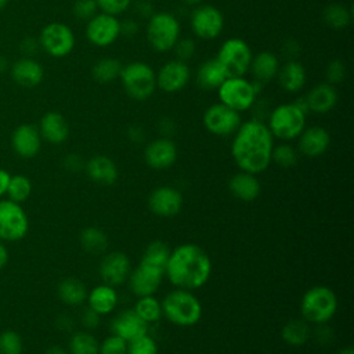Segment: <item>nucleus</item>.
Segmentation results:
<instances>
[{
  "label": "nucleus",
  "instance_id": "obj_1",
  "mask_svg": "<svg viewBox=\"0 0 354 354\" xmlns=\"http://www.w3.org/2000/svg\"><path fill=\"white\" fill-rule=\"evenodd\" d=\"M274 137L267 124L250 119L238 127L231 144V155L242 171L259 174L271 163Z\"/></svg>",
  "mask_w": 354,
  "mask_h": 354
},
{
  "label": "nucleus",
  "instance_id": "obj_2",
  "mask_svg": "<svg viewBox=\"0 0 354 354\" xmlns=\"http://www.w3.org/2000/svg\"><path fill=\"white\" fill-rule=\"evenodd\" d=\"M212 260L195 243H183L170 252L165 275L178 289L202 288L210 278Z\"/></svg>",
  "mask_w": 354,
  "mask_h": 354
},
{
  "label": "nucleus",
  "instance_id": "obj_3",
  "mask_svg": "<svg viewBox=\"0 0 354 354\" xmlns=\"http://www.w3.org/2000/svg\"><path fill=\"white\" fill-rule=\"evenodd\" d=\"M307 112L304 100L300 102L281 104L270 112L267 127L274 138L282 141L295 140L306 127Z\"/></svg>",
  "mask_w": 354,
  "mask_h": 354
},
{
  "label": "nucleus",
  "instance_id": "obj_4",
  "mask_svg": "<svg viewBox=\"0 0 354 354\" xmlns=\"http://www.w3.org/2000/svg\"><path fill=\"white\" fill-rule=\"evenodd\" d=\"M160 304L163 315L177 326H192L202 317L201 301L187 289L169 292Z\"/></svg>",
  "mask_w": 354,
  "mask_h": 354
},
{
  "label": "nucleus",
  "instance_id": "obj_5",
  "mask_svg": "<svg viewBox=\"0 0 354 354\" xmlns=\"http://www.w3.org/2000/svg\"><path fill=\"white\" fill-rule=\"evenodd\" d=\"M119 79L126 94L136 101L148 100L158 88L153 68L142 61H133L123 65Z\"/></svg>",
  "mask_w": 354,
  "mask_h": 354
},
{
  "label": "nucleus",
  "instance_id": "obj_6",
  "mask_svg": "<svg viewBox=\"0 0 354 354\" xmlns=\"http://www.w3.org/2000/svg\"><path fill=\"white\" fill-rule=\"evenodd\" d=\"M337 310L335 292L322 285L310 288L301 297L300 311L307 322L322 325L328 322Z\"/></svg>",
  "mask_w": 354,
  "mask_h": 354
},
{
  "label": "nucleus",
  "instance_id": "obj_7",
  "mask_svg": "<svg viewBox=\"0 0 354 354\" xmlns=\"http://www.w3.org/2000/svg\"><path fill=\"white\" fill-rule=\"evenodd\" d=\"M180 22L170 12H153L147 22V40L149 46L159 51H170L180 39Z\"/></svg>",
  "mask_w": 354,
  "mask_h": 354
},
{
  "label": "nucleus",
  "instance_id": "obj_8",
  "mask_svg": "<svg viewBox=\"0 0 354 354\" xmlns=\"http://www.w3.org/2000/svg\"><path fill=\"white\" fill-rule=\"evenodd\" d=\"M217 94L221 104L241 113L254 105L257 88L256 83H252L243 76H231L221 83L217 88Z\"/></svg>",
  "mask_w": 354,
  "mask_h": 354
},
{
  "label": "nucleus",
  "instance_id": "obj_9",
  "mask_svg": "<svg viewBox=\"0 0 354 354\" xmlns=\"http://www.w3.org/2000/svg\"><path fill=\"white\" fill-rule=\"evenodd\" d=\"M253 53L249 44L239 37H230L220 46L216 59L221 64L228 77L243 76L250 66Z\"/></svg>",
  "mask_w": 354,
  "mask_h": 354
},
{
  "label": "nucleus",
  "instance_id": "obj_10",
  "mask_svg": "<svg viewBox=\"0 0 354 354\" xmlns=\"http://www.w3.org/2000/svg\"><path fill=\"white\" fill-rule=\"evenodd\" d=\"M75 41L73 30L62 22L47 24L39 36L40 47L54 58H62L71 54Z\"/></svg>",
  "mask_w": 354,
  "mask_h": 354
},
{
  "label": "nucleus",
  "instance_id": "obj_11",
  "mask_svg": "<svg viewBox=\"0 0 354 354\" xmlns=\"http://www.w3.org/2000/svg\"><path fill=\"white\" fill-rule=\"evenodd\" d=\"M202 120L209 133L220 137L234 134L242 123L241 113L221 102L207 106Z\"/></svg>",
  "mask_w": 354,
  "mask_h": 354
},
{
  "label": "nucleus",
  "instance_id": "obj_12",
  "mask_svg": "<svg viewBox=\"0 0 354 354\" xmlns=\"http://www.w3.org/2000/svg\"><path fill=\"white\" fill-rule=\"evenodd\" d=\"M189 25L196 37L203 40H212L220 36L224 28V17L223 12L209 4H199L194 8Z\"/></svg>",
  "mask_w": 354,
  "mask_h": 354
},
{
  "label": "nucleus",
  "instance_id": "obj_13",
  "mask_svg": "<svg viewBox=\"0 0 354 354\" xmlns=\"http://www.w3.org/2000/svg\"><path fill=\"white\" fill-rule=\"evenodd\" d=\"M29 221L24 209L12 201L0 202V238L18 241L28 232Z\"/></svg>",
  "mask_w": 354,
  "mask_h": 354
},
{
  "label": "nucleus",
  "instance_id": "obj_14",
  "mask_svg": "<svg viewBox=\"0 0 354 354\" xmlns=\"http://www.w3.org/2000/svg\"><path fill=\"white\" fill-rule=\"evenodd\" d=\"M120 36V21L118 17L97 12L86 24V37L97 47H108Z\"/></svg>",
  "mask_w": 354,
  "mask_h": 354
},
{
  "label": "nucleus",
  "instance_id": "obj_15",
  "mask_svg": "<svg viewBox=\"0 0 354 354\" xmlns=\"http://www.w3.org/2000/svg\"><path fill=\"white\" fill-rule=\"evenodd\" d=\"M191 72L187 62L177 58L165 62L156 73V87L173 94L181 91L189 82Z\"/></svg>",
  "mask_w": 354,
  "mask_h": 354
},
{
  "label": "nucleus",
  "instance_id": "obj_16",
  "mask_svg": "<svg viewBox=\"0 0 354 354\" xmlns=\"http://www.w3.org/2000/svg\"><path fill=\"white\" fill-rule=\"evenodd\" d=\"M148 206L151 212L159 217H173L183 207V196L173 187H159L149 194Z\"/></svg>",
  "mask_w": 354,
  "mask_h": 354
},
{
  "label": "nucleus",
  "instance_id": "obj_17",
  "mask_svg": "<svg viewBox=\"0 0 354 354\" xmlns=\"http://www.w3.org/2000/svg\"><path fill=\"white\" fill-rule=\"evenodd\" d=\"M131 271L130 259L122 252L108 253L100 264V277L104 283L111 286H118L123 283Z\"/></svg>",
  "mask_w": 354,
  "mask_h": 354
},
{
  "label": "nucleus",
  "instance_id": "obj_18",
  "mask_svg": "<svg viewBox=\"0 0 354 354\" xmlns=\"http://www.w3.org/2000/svg\"><path fill=\"white\" fill-rule=\"evenodd\" d=\"M144 159L152 169H167L177 160V147L167 137L156 138L147 144L144 149Z\"/></svg>",
  "mask_w": 354,
  "mask_h": 354
},
{
  "label": "nucleus",
  "instance_id": "obj_19",
  "mask_svg": "<svg viewBox=\"0 0 354 354\" xmlns=\"http://www.w3.org/2000/svg\"><path fill=\"white\" fill-rule=\"evenodd\" d=\"M113 335L124 339L127 343L148 333V324L141 319L133 308L120 311L111 324Z\"/></svg>",
  "mask_w": 354,
  "mask_h": 354
},
{
  "label": "nucleus",
  "instance_id": "obj_20",
  "mask_svg": "<svg viewBox=\"0 0 354 354\" xmlns=\"http://www.w3.org/2000/svg\"><path fill=\"white\" fill-rule=\"evenodd\" d=\"M163 277L165 272L140 263L133 271H130L129 282L133 293L142 297L153 295L159 289Z\"/></svg>",
  "mask_w": 354,
  "mask_h": 354
},
{
  "label": "nucleus",
  "instance_id": "obj_21",
  "mask_svg": "<svg viewBox=\"0 0 354 354\" xmlns=\"http://www.w3.org/2000/svg\"><path fill=\"white\" fill-rule=\"evenodd\" d=\"M330 145V134L321 126L304 127L299 136V151L308 156L317 158L322 155Z\"/></svg>",
  "mask_w": 354,
  "mask_h": 354
},
{
  "label": "nucleus",
  "instance_id": "obj_22",
  "mask_svg": "<svg viewBox=\"0 0 354 354\" xmlns=\"http://www.w3.org/2000/svg\"><path fill=\"white\" fill-rule=\"evenodd\" d=\"M14 151L22 158H33L41 147V136L39 129L33 124L18 126L11 137Z\"/></svg>",
  "mask_w": 354,
  "mask_h": 354
},
{
  "label": "nucleus",
  "instance_id": "obj_23",
  "mask_svg": "<svg viewBox=\"0 0 354 354\" xmlns=\"http://www.w3.org/2000/svg\"><path fill=\"white\" fill-rule=\"evenodd\" d=\"M12 80L26 88L36 87L44 77L43 66L32 57H22L11 65Z\"/></svg>",
  "mask_w": 354,
  "mask_h": 354
},
{
  "label": "nucleus",
  "instance_id": "obj_24",
  "mask_svg": "<svg viewBox=\"0 0 354 354\" xmlns=\"http://www.w3.org/2000/svg\"><path fill=\"white\" fill-rule=\"evenodd\" d=\"M337 98L335 86L325 82L315 84L303 100L307 111L314 113H328L337 104Z\"/></svg>",
  "mask_w": 354,
  "mask_h": 354
},
{
  "label": "nucleus",
  "instance_id": "obj_25",
  "mask_svg": "<svg viewBox=\"0 0 354 354\" xmlns=\"http://www.w3.org/2000/svg\"><path fill=\"white\" fill-rule=\"evenodd\" d=\"M39 133L50 144H62L69 136V124L59 112L50 111L41 116Z\"/></svg>",
  "mask_w": 354,
  "mask_h": 354
},
{
  "label": "nucleus",
  "instance_id": "obj_26",
  "mask_svg": "<svg viewBox=\"0 0 354 354\" xmlns=\"http://www.w3.org/2000/svg\"><path fill=\"white\" fill-rule=\"evenodd\" d=\"M277 79L279 86L288 93L300 91L307 80L306 69L301 62L296 59H289L285 64L279 65Z\"/></svg>",
  "mask_w": 354,
  "mask_h": 354
},
{
  "label": "nucleus",
  "instance_id": "obj_27",
  "mask_svg": "<svg viewBox=\"0 0 354 354\" xmlns=\"http://www.w3.org/2000/svg\"><path fill=\"white\" fill-rule=\"evenodd\" d=\"M87 176L97 184L111 185L118 180V167L115 162L105 155H95L84 166Z\"/></svg>",
  "mask_w": 354,
  "mask_h": 354
},
{
  "label": "nucleus",
  "instance_id": "obj_28",
  "mask_svg": "<svg viewBox=\"0 0 354 354\" xmlns=\"http://www.w3.org/2000/svg\"><path fill=\"white\" fill-rule=\"evenodd\" d=\"M228 188L235 198L245 202L254 201L261 191V187L256 174L242 171V170L230 178Z\"/></svg>",
  "mask_w": 354,
  "mask_h": 354
},
{
  "label": "nucleus",
  "instance_id": "obj_29",
  "mask_svg": "<svg viewBox=\"0 0 354 354\" xmlns=\"http://www.w3.org/2000/svg\"><path fill=\"white\" fill-rule=\"evenodd\" d=\"M279 69V59L271 51H260L252 57L249 71L256 82L267 83L272 80Z\"/></svg>",
  "mask_w": 354,
  "mask_h": 354
},
{
  "label": "nucleus",
  "instance_id": "obj_30",
  "mask_svg": "<svg viewBox=\"0 0 354 354\" xmlns=\"http://www.w3.org/2000/svg\"><path fill=\"white\" fill-rule=\"evenodd\" d=\"M196 84L203 90H217L228 77L221 64L213 58L201 64L196 71Z\"/></svg>",
  "mask_w": 354,
  "mask_h": 354
},
{
  "label": "nucleus",
  "instance_id": "obj_31",
  "mask_svg": "<svg viewBox=\"0 0 354 354\" xmlns=\"http://www.w3.org/2000/svg\"><path fill=\"white\" fill-rule=\"evenodd\" d=\"M87 300H88V307L98 313L100 315L109 314L113 311V308L118 304V295L113 286L102 283L90 290L87 293Z\"/></svg>",
  "mask_w": 354,
  "mask_h": 354
},
{
  "label": "nucleus",
  "instance_id": "obj_32",
  "mask_svg": "<svg viewBox=\"0 0 354 354\" xmlns=\"http://www.w3.org/2000/svg\"><path fill=\"white\" fill-rule=\"evenodd\" d=\"M170 248L167 243L162 241H152L144 250V254L141 257V264L152 267L155 270H159L162 272L166 271V266L170 257Z\"/></svg>",
  "mask_w": 354,
  "mask_h": 354
},
{
  "label": "nucleus",
  "instance_id": "obj_33",
  "mask_svg": "<svg viewBox=\"0 0 354 354\" xmlns=\"http://www.w3.org/2000/svg\"><path fill=\"white\" fill-rule=\"evenodd\" d=\"M58 296L68 306H79L87 299V289L77 278H65L58 285Z\"/></svg>",
  "mask_w": 354,
  "mask_h": 354
},
{
  "label": "nucleus",
  "instance_id": "obj_34",
  "mask_svg": "<svg viewBox=\"0 0 354 354\" xmlns=\"http://www.w3.org/2000/svg\"><path fill=\"white\" fill-rule=\"evenodd\" d=\"M122 68V62L116 58H101L93 65L91 75L98 83H111L119 79Z\"/></svg>",
  "mask_w": 354,
  "mask_h": 354
},
{
  "label": "nucleus",
  "instance_id": "obj_35",
  "mask_svg": "<svg viewBox=\"0 0 354 354\" xmlns=\"http://www.w3.org/2000/svg\"><path fill=\"white\" fill-rule=\"evenodd\" d=\"M310 326L306 319H290L281 330L285 343L290 346H301L310 339Z\"/></svg>",
  "mask_w": 354,
  "mask_h": 354
},
{
  "label": "nucleus",
  "instance_id": "obj_36",
  "mask_svg": "<svg viewBox=\"0 0 354 354\" xmlns=\"http://www.w3.org/2000/svg\"><path fill=\"white\" fill-rule=\"evenodd\" d=\"M324 22L333 29H343L351 24L353 12L346 4L333 3L325 7L322 12Z\"/></svg>",
  "mask_w": 354,
  "mask_h": 354
},
{
  "label": "nucleus",
  "instance_id": "obj_37",
  "mask_svg": "<svg viewBox=\"0 0 354 354\" xmlns=\"http://www.w3.org/2000/svg\"><path fill=\"white\" fill-rule=\"evenodd\" d=\"M80 245L87 253L101 254L108 248V238L100 228L87 227L80 234Z\"/></svg>",
  "mask_w": 354,
  "mask_h": 354
},
{
  "label": "nucleus",
  "instance_id": "obj_38",
  "mask_svg": "<svg viewBox=\"0 0 354 354\" xmlns=\"http://www.w3.org/2000/svg\"><path fill=\"white\" fill-rule=\"evenodd\" d=\"M137 315L144 319L147 324L151 322H156L160 319V317L163 315L162 313V304L158 299L153 297V295L151 296H142L138 297L134 308H133Z\"/></svg>",
  "mask_w": 354,
  "mask_h": 354
},
{
  "label": "nucleus",
  "instance_id": "obj_39",
  "mask_svg": "<svg viewBox=\"0 0 354 354\" xmlns=\"http://www.w3.org/2000/svg\"><path fill=\"white\" fill-rule=\"evenodd\" d=\"M69 350L72 354H98L100 344L91 333L82 330L72 335Z\"/></svg>",
  "mask_w": 354,
  "mask_h": 354
},
{
  "label": "nucleus",
  "instance_id": "obj_40",
  "mask_svg": "<svg viewBox=\"0 0 354 354\" xmlns=\"http://www.w3.org/2000/svg\"><path fill=\"white\" fill-rule=\"evenodd\" d=\"M30 192H32V183L28 177L21 174L11 177L7 188V194L12 202H17V203L24 202L25 199H28Z\"/></svg>",
  "mask_w": 354,
  "mask_h": 354
},
{
  "label": "nucleus",
  "instance_id": "obj_41",
  "mask_svg": "<svg viewBox=\"0 0 354 354\" xmlns=\"http://www.w3.org/2000/svg\"><path fill=\"white\" fill-rule=\"evenodd\" d=\"M271 162H275L281 167H292L297 163V151L289 144L274 145L271 152Z\"/></svg>",
  "mask_w": 354,
  "mask_h": 354
},
{
  "label": "nucleus",
  "instance_id": "obj_42",
  "mask_svg": "<svg viewBox=\"0 0 354 354\" xmlns=\"http://www.w3.org/2000/svg\"><path fill=\"white\" fill-rule=\"evenodd\" d=\"M22 339L14 330H6L0 335V354H22Z\"/></svg>",
  "mask_w": 354,
  "mask_h": 354
},
{
  "label": "nucleus",
  "instance_id": "obj_43",
  "mask_svg": "<svg viewBox=\"0 0 354 354\" xmlns=\"http://www.w3.org/2000/svg\"><path fill=\"white\" fill-rule=\"evenodd\" d=\"M127 354H158V344L147 333L127 343Z\"/></svg>",
  "mask_w": 354,
  "mask_h": 354
},
{
  "label": "nucleus",
  "instance_id": "obj_44",
  "mask_svg": "<svg viewBox=\"0 0 354 354\" xmlns=\"http://www.w3.org/2000/svg\"><path fill=\"white\" fill-rule=\"evenodd\" d=\"M98 354H127V342L112 333L100 344Z\"/></svg>",
  "mask_w": 354,
  "mask_h": 354
},
{
  "label": "nucleus",
  "instance_id": "obj_45",
  "mask_svg": "<svg viewBox=\"0 0 354 354\" xmlns=\"http://www.w3.org/2000/svg\"><path fill=\"white\" fill-rule=\"evenodd\" d=\"M95 3L101 12L118 17L133 4V0H95Z\"/></svg>",
  "mask_w": 354,
  "mask_h": 354
},
{
  "label": "nucleus",
  "instance_id": "obj_46",
  "mask_svg": "<svg viewBox=\"0 0 354 354\" xmlns=\"http://www.w3.org/2000/svg\"><path fill=\"white\" fill-rule=\"evenodd\" d=\"M97 12H100L95 0H75L73 3V14L76 18L88 21Z\"/></svg>",
  "mask_w": 354,
  "mask_h": 354
},
{
  "label": "nucleus",
  "instance_id": "obj_47",
  "mask_svg": "<svg viewBox=\"0 0 354 354\" xmlns=\"http://www.w3.org/2000/svg\"><path fill=\"white\" fill-rule=\"evenodd\" d=\"M346 65L340 59H333L328 64L325 76H326V83L329 84H337L344 80L346 77Z\"/></svg>",
  "mask_w": 354,
  "mask_h": 354
},
{
  "label": "nucleus",
  "instance_id": "obj_48",
  "mask_svg": "<svg viewBox=\"0 0 354 354\" xmlns=\"http://www.w3.org/2000/svg\"><path fill=\"white\" fill-rule=\"evenodd\" d=\"M171 50L174 51L177 59L187 62V59L194 57V54L196 51V46H195V41L192 39L184 37V39H178Z\"/></svg>",
  "mask_w": 354,
  "mask_h": 354
},
{
  "label": "nucleus",
  "instance_id": "obj_49",
  "mask_svg": "<svg viewBox=\"0 0 354 354\" xmlns=\"http://www.w3.org/2000/svg\"><path fill=\"white\" fill-rule=\"evenodd\" d=\"M82 324L88 328V329H94L98 326L100 324V314L95 313L94 310H91L90 307L86 308L83 311V315H82Z\"/></svg>",
  "mask_w": 354,
  "mask_h": 354
},
{
  "label": "nucleus",
  "instance_id": "obj_50",
  "mask_svg": "<svg viewBox=\"0 0 354 354\" xmlns=\"http://www.w3.org/2000/svg\"><path fill=\"white\" fill-rule=\"evenodd\" d=\"M39 47H40L39 40H35L32 37H28V39L22 40V43H21V51L24 53L25 57H32L37 51Z\"/></svg>",
  "mask_w": 354,
  "mask_h": 354
},
{
  "label": "nucleus",
  "instance_id": "obj_51",
  "mask_svg": "<svg viewBox=\"0 0 354 354\" xmlns=\"http://www.w3.org/2000/svg\"><path fill=\"white\" fill-rule=\"evenodd\" d=\"M64 165L69 171H77L83 167V160L79 155L76 153H71L64 159Z\"/></svg>",
  "mask_w": 354,
  "mask_h": 354
},
{
  "label": "nucleus",
  "instance_id": "obj_52",
  "mask_svg": "<svg viewBox=\"0 0 354 354\" xmlns=\"http://www.w3.org/2000/svg\"><path fill=\"white\" fill-rule=\"evenodd\" d=\"M138 32V24L133 19H126L120 22V35L131 37Z\"/></svg>",
  "mask_w": 354,
  "mask_h": 354
},
{
  "label": "nucleus",
  "instance_id": "obj_53",
  "mask_svg": "<svg viewBox=\"0 0 354 354\" xmlns=\"http://www.w3.org/2000/svg\"><path fill=\"white\" fill-rule=\"evenodd\" d=\"M137 12L140 14V15H142V17H151L152 14H153V11H152V7H151V4L147 1V0H142V1H140V3H137Z\"/></svg>",
  "mask_w": 354,
  "mask_h": 354
},
{
  "label": "nucleus",
  "instance_id": "obj_54",
  "mask_svg": "<svg viewBox=\"0 0 354 354\" xmlns=\"http://www.w3.org/2000/svg\"><path fill=\"white\" fill-rule=\"evenodd\" d=\"M10 180H11V176H10L6 170L0 169V195H3V194L7 192Z\"/></svg>",
  "mask_w": 354,
  "mask_h": 354
},
{
  "label": "nucleus",
  "instance_id": "obj_55",
  "mask_svg": "<svg viewBox=\"0 0 354 354\" xmlns=\"http://www.w3.org/2000/svg\"><path fill=\"white\" fill-rule=\"evenodd\" d=\"M129 136H130V138L133 140V141H141V138L144 137V133H142V130L140 129V127H137V126H133V127H130V130H129Z\"/></svg>",
  "mask_w": 354,
  "mask_h": 354
},
{
  "label": "nucleus",
  "instance_id": "obj_56",
  "mask_svg": "<svg viewBox=\"0 0 354 354\" xmlns=\"http://www.w3.org/2000/svg\"><path fill=\"white\" fill-rule=\"evenodd\" d=\"M7 260H8V252L6 246L0 242V268H3L7 264Z\"/></svg>",
  "mask_w": 354,
  "mask_h": 354
},
{
  "label": "nucleus",
  "instance_id": "obj_57",
  "mask_svg": "<svg viewBox=\"0 0 354 354\" xmlns=\"http://www.w3.org/2000/svg\"><path fill=\"white\" fill-rule=\"evenodd\" d=\"M283 47L286 48V51H288V54L290 55V57H295V54L297 53V50H293V47H299V44L296 43V41H288L286 44H283Z\"/></svg>",
  "mask_w": 354,
  "mask_h": 354
},
{
  "label": "nucleus",
  "instance_id": "obj_58",
  "mask_svg": "<svg viewBox=\"0 0 354 354\" xmlns=\"http://www.w3.org/2000/svg\"><path fill=\"white\" fill-rule=\"evenodd\" d=\"M44 354H68V353L61 346H51L44 351Z\"/></svg>",
  "mask_w": 354,
  "mask_h": 354
},
{
  "label": "nucleus",
  "instance_id": "obj_59",
  "mask_svg": "<svg viewBox=\"0 0 354 354\" xmlns=\"http://www.w3.org/2000/svg\"><path fill=\"white\" fill-rule=\"evenodd\" d=\"M6 68H7V59H6L4 57H1V55H0V73H1V72H4V71H6Z\"/></svg>",
  "mask_w": 354,
  "mask_h": 354
},
{
  "label": "nucleus",
  "instance_id": "obj_60",
  "mask_svg": "<svg viewBox=\"0 0 354 354\" xmlns=\"http://www.w3.org/2000/svg\"><path fill=\"white\" fill-rule=\"evenodd\" d=\"M337 354H354V350H353V347H344V348H342Z\"/></svg>",
  "mask_w": 354,
  "mask_h": 354
},
{
  "label": "nucleus",
  "instance_id": "obj_61",
  "mask_svg": "<svg viewBox=\"0 0 354 354\" xmlns=\"http://www.w3.org/2000/svg\"><path fill=\"white\" fill-rule=\"evenodd\" d=\"M183 1H184L185 4H188V6H195V7H196V6H199L203 0H183Z\"/></svg>",
  "mask_w": 354,
  "mask_h": 354
},
{
  "label": "nucleus",
  "instance_id": "obj_62",
  "mask_svg": "<svg viewBox=\"0 0 354 354\" xmlns=\"http://www.w3.org/2000/svg\"><path fill=\"white\" fill-rule=\"evenodd\" d=\"M7 3H8V0H0V11L7 6Z\"/></svg>",
  "mask_w": 354,
  "mask_h": 354
}]
</instances>
